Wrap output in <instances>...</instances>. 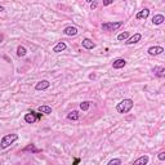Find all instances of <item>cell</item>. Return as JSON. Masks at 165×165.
Returning <instances> with one entry per match:
<instances>
[{
  "instance_id": "21",
  "label": "cell",
  "mask_w": 165,
  "mask_h": 165,
  "mask_svg": "<svg viewBox=\"0 0 165 165\" xmlns=\"http://www.w3.org/2000/svg\"><path fill=\"white\" fill-rule=\"evenodd\" d=\"M89 107H90V102H82V103H80V108H81L82 111H88Z\"/></svg>"
},
{
  "instance_id": "27",
  "label": "cell",
  "mask_w": 165,
  "mask_h": 165,
  "mask_svg": "<svg viewBox=\"0 0 165 165\" xmlns=\"http://www.w3.org/2000/svg\"><path fill=\"white\" fill-rule=\"evenodd\" d=\"M79 163H80V159L77 158V159H75V160H74V164H72V165H77Z\"/></svg>"
},
{
  "instance_id": "8",
  "label": "cell",
  "mask_w": 165,
  "mask_h": 165,
  "mask_svg": "<svg viewBox=\"0 0 165 165\" xmlns=\"http://www.w3.org/2000/svg\"><path fill=\"white\" fill-rule=\"evenodd\" d=\"M81 45H82V48H85V49H94L95 48V43L93 41V40H90V39H84V40L81 41Z\"/></svg>"
},
{
  "instance_id": "15",
  "label": "cell",
  "mask_w": 165,
  "mask_h": 165,
  "mask_svg": "<svg viewBox=\"0 0 165 165\" xmlns=\"http://www.w3.org/2000/svg\"><path fill=\"white\" fill-rule=\"evenodd\" d=\"M38 111L40 112V114H44V115H49L52 114V107L50 106H46V105H43L38 108Z\"/></svg>"
},
{
  "instance_id": "18",
  "label": "cell",
  "mask_w": 165,
  "mask_h": 165,
  "mask_svg": "<svg viewBox=\"0 0 165 165\" xmlns=\"http://www.w3.org/2000/svg\"><path fill=\"white\" fill-rule=\"evenodd\" d=\"M79 118H80V115H79V112H77V111H71L70 114H67V119L68 120L76 121V120H79Z\"/></svg>"
},
{
  "instance_id": "25",
  "label": "cell",
  "mask_w": 165,
  "mask_h": 165,
  "mask_svg": "<svg viewBox=\"0 0 165 165\" xmlns=\"http://www.w3.org/2000/svg\"><path fill=\"white\" fill-rule=\"evenodd\" d=\"M35 116H36V120H40V119H41V116H43V114H39V112H35Z\"/></svg>"
},
{
  "instance_id": "23",
  "label": "cell",
  "mask_w": 165,
  "mask_h": 165,
  "mask_svg": "<svg viewBox=\"0 0 165 165\" xmlns=\"http://www.w3.org/2000/svg\"><path fill=\"white\" fill-rule=\"evenodd\" d=\"M158 158H159V160H160V161H164V160H165V152H164V151H161V152L159 154V156H158Z\"/></svg>"
},
{
  "instance_id": "1",
  "label": "cell",
  "mask_w": 165,
  "mask_h": 165,
  "mask_svg": "<svg viewBox=\"0 0 165 165\" xmlns=\"http://www.w3.org/2000/svg\"><path fill=\"white\" fill-rule=\"evenodd\" d=\"M134 106V103L132 99H123L120 103H118V106H116V111L119 112V114H128V112L132 110Z\"/></svg>"
},
{
  "instance_id": "16",
  "label": "cell",
  "mask_w": 165,
  "mask_h": 165,
  "mask_svg": "<svg viewBox=\"0 0 165 165\" xmlns=\"http://www.w3.org/2000/svg\"><path fill=\"white\" fill-rule=\"evenodd\" d=\"M66 43H63V41H59L57 45H56L54 48H53V52L54 53H59V52H63L64 49H66Z\"/></svg>"
},
{
  "instance_id": "9",
  "label": "cell",
  "mask_w": 165,
  "mask_h": 165,
  "mask_svg": "<svg viewBox=\"0 0 165 165\" xmlns=\"http://www.w3.org/2000/svg\"><path fill=\"white\" fill-rule=\"evenodd\" d=\"M25 121L26 123H28V124H34V123H36V116H35V111H30L28 114H26L25 115Z\"/></svg>"
},
{
  "instance_id": "7",
  "label": "cell",
  "mask_w": 165,
  "mask_h": 165,
  "mask_svg": "<svg viewBox=\"0 0 165 165\" xmlns=\"http://www.w3.org/2000/svg\"><path fill=\"white\" fill-rule=\"evenodd\" d=\"M125 64H127V61H125L124 58H118V59H115L114 62H112V67H114L115 70H119V68H123Z\"/></svg>"
},
{
  "instance_id": "11",
  "label": "cell",
  "mask_w": 165,
  "mask_h": 165,
  "mask_svg": "<svg viewBox=\"0 0 165 165\" xmlns=\"http://www.w3.org/2000/svg\"><path fill=\"white\" fill-rule=\"evenodd\" d=\"M150 16V10L147 9V8H145V9H142L137 13V16H136V18L137 20H146L147 17Z\"/></svg>"
},
{
  "instance_id": "5",
  "label": "cell",
  "mask_w": 165,
  "mask_h": 165,
  "mask_svg": "<svg viewBox=\"0 0 165 165\" xmlns=\"http://www.w3.org/2000/svg\"><path fill=\"white\" fill-rule=\"evenodd\" d=\"M147 52H148L150 56H159V54H161L163 52H164V48L156 45V46H151V48H148V50H147Z\"/></svg>"
},
{
  "instance_id": "14",
  "label": "cell",
  "mask_w": 165,
  "mask_h": 165,
  "mask_svg": "<svg viewBox=\"0 0 165 165\" xmlns=\"http://www.w3.org/2000/svg\"><path fill=\"white\" fill-rule=\"evenodd\" d=\"M41 150H39V148H36L35 147V145H28L27 147H25V148L22 150V152H32V154H38V152H40Z\"/></svg>"
},
{
  "instance_id": "24",
  "label": "cell",
  "mask_w": 165,
  "mask_h": 165,
  "mask_svg": "<svg viewBox=\"0 0 165 165\" xmlns=\"http://www.w3.org/2000/svg\"><path fill=\"white\" fill-rule=\"evenodd\" d=\"M97 5H98L97 2H92V3H90V8H92V10L95 9V8H97Z\"/></svg>"
},
{
  "instance_id": "28",
  "label": "cell",
  "mask_w": 165,
  "mask_h": 165,
  "mask_svg": "<svg viewBox=\"0 0 165 165\" xmlns=\"http://www.w3.org/2000/svg\"><path fill=\"white\" fill-rule=\"evenodd\" d=\"M4 10H5V8H4V7H2V5H0V12H4Z\"/></svg>"
},
{
  "instance_id": "2",
  "label": "cell",
  "mask_w": 165,
  "mask_h": 165,
  "mask_svg": "<svg viewBox=\"0 0 165 165\" xmlns=\"http://www.w3.org/2000/svg\"><path fill=\"white\" fill-rule=\"evenodd\" d=\"M17 140H18V134H7V136H4L2 138V141H0V148H7V147H9L10 145H13Z\"/></svg>"
},
{
  "instance_id": "6",
  "label": "cell",
  "mask_w": 165,
  "mask_h": 165,
  "mask_svg": "<svg viewBox=\"0 0 165 165\" xmlns=\"http://www.w3.org/2000/svg\"><path fill=\"white\" fill-rule=\"evenodd\" d=\"M141 39H142V35H141V34H138V32H137V34H134V35H133L132 38H129L128 40L125 41V44H127V45H133V44H137V43L140 41Z\"/></svg>"
},
{
  "instance_id": "12",
  "label": "cell",
  "mask_w": 165,
  "mask_h": 165,
  "mask_svg": "<svg viewBox=\"0 0 165 165\" xmlns=\"http://www.w3.org/2000/svg\"><path fill=\"white\" fill-rule=\"evenodd\" d=\"M164 21H165V17L163 14H156V16L152 17V23L156 25V26L164 23Z\"/></svg>"
},
{
  "instance_id": "29",
  "label": "cell",
  "mask_w": 165,
  "mask_h": 165,
  "mask_svg": "<svg viewBox=\"0 0 165 165\" xmlns=\"http://www.w3.org/2000/svg\"><path fill=\"white\" fill-rule=\"evenodd\" d=\"M3 39H4V36L2 35V34H0V43H2V41H3Z\"/></svg>"
},
{
  "instance_id": "22",
  "label": "cell",
  "mask_w": 165,
  "mask_h": 165,
  "mask_svg": "<svg viewBox=\"0 0 165 165\" xmlns=\"http://www.w3.org/2000/svg\"><path fill=\"white\" fill-rule=\"evenodd\" d=\"M107 165H121V160L120 159H112L108 161Z\"/></svg>"
},
{
  "instance_id": "17",
  "label": "cell",
  "mask_w": 165,
  "mask_h": 165,
  "mask_svg": "<svg viewBox=\"0 0 165 165\" xmlns=\"http://www.w3.org/2000/svg\"><path fill=\"white\" fill-rule=\"evenodd\" d=\"M152 72L155 74L156 76H159V77H164L165 76V68L164 67H155V68H152Z\"/></svg>"
},
{
  "instance_id": "20",
  "label": "cell",
  "mask_w": 165,
  "mask_h": 165,
  "mask_svg": "<svg viewBox=\"0 0 165 165\" xmlns=\"http://www.w3.org/2000/svg\"><path fill=\"white\" fill-rule=\"evenodd\" d=\"M129 39V32L128 31H125V32H121L118 35V40L119 41H127Z\"/></svg>"
},
{
  "instance_id": "13",
  "label": "cell",
  "mask_w": 165,
  "mask_h": 165,
  "mask_svg": "<svg viewBox=\"0 0 165 165\" xmlns=\"http://www.w3.org/2000/svg\"><path fill=\"white\" fill-rule=\"evenodd\" d=\"M147 163H148V156L143 155V156H141V158H138L136 161L133 163V165H146Z\"/></svg>"
},
{
  "instance_id": "26",
  "label": "cell",
  "mask_w": 165,
  "mask_h": 165,
  "mask_svg": "<svg viewBox=\"0 0 165 165\" xmlns=\"http://www.w3.org/2000/svg\"><path fill=\"white\" fill-rule=\"evenodd\" d=\"M114 2L112 0H108V2H103V5H110V4H112Z\"/></svg>"
},
{
  "instance_id": "3",
  "label": "cell",
  "mask_w": 165,
  "mask_h": 165,
  "mask_svg": "<svg viewBox=\"0 0 165 165\" xmlns=\"http://www.w3.org/2000/svg\"><path fill=\"white\" fill-rule=\"evenodd\" d=\"M123 21H114V22H105V23H102V30L103 31H107V32H110V31H116L118 28H120L121 26H123Z\"/></svg>"
},
{
  "instance_id": "19",
  "label": "cell",
  "mask_w": 165,
  "mask_h": 165,
  "mask_svg": "<svg viewBox=\"0 0 165 165\" xmlns=\"http://www.w3.org/2000/svg\"><path fill=\"white\" fill-rule=\"evenodd\" d=\"M26 54H27V50H26L25 46L20 45L18 48H17V56H18V57H25Z\"/></svg>"
},
{
  "instance_id": "4",
  "label": "cell",
  "mask_w": 165,
  "mask_h": 165,
  "mask_svg": "<svg viewBox=\"0 0 165 165\" xmlns=\"http://www.w3.org/2000/svg\"><path fill=\"white\" fill-rule=\"evenodd\" d=\"M77 28L75 27V26H67L66 28L63 30V34L64 35H67V36H76L77 35Z\"/></svg>"
},
{
  "instance_id": "10",
  "label": "cell",
  "mask_w": 165,
  "mask_h": 165,
  "mask_svg": "<svg viewBox=\"0 0 165 165\" xmlns=\"http://www.w3.org/2000/svg\"><path fill=\"white\" fill-rule=\"evenodd\" d=\"M50 86V82L48 81V80H41V81H39L38 84L35 85V89L36 90H45L48 89Z\"/></svg>"
}]
</instances>
